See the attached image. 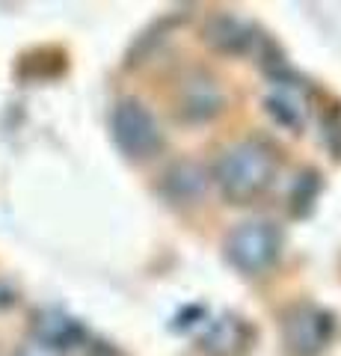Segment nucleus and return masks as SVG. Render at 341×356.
Returning a JSON list of instances; mask_svg holds the SVG:
<instances>
[{"instance_id":"obj_1","label":"nucleus","mask_w":341,"mask_h":356,"mask_svg":"<svg viewBox=\"0 0 341 356\" xmlns=\"http://www.w3.org/2000/svg\"><path fill=\"white\" fill-rule=\"evenodd\" d=\"M279 170V158L264 140H240L228 146L214 163V184L232 205L256 202L267 193Z\"/></svg>"},{"instance_id":"obj_2","label":"nucleus","mask_w":341,"mask_h":356,"mask_svg":"<svg viewBox=\"0 0 341 356\" xmlns=\"http://www.w3.org/2000/svg\"><path fill=\"white\" fill-rule=\"evenodd\" d=\"M226 259L244 276H261L279 261L282 229L270 220H247L226 238Z\"/></svg>"},{"instance_id":"obj_3","label":"nucleus","mask_w":341,"mask_h":356,"mask_svg":"<svg viewBox=\"0 0 341 356\" xmlns=\"http://www.w3.org/2000/svg\"><path fill=\"white\" fill-rule=\"evenodd\" d=\"M110 134H113L119 152L131 161H149L163 149V131L155 113L137 98H122L113 107Z\"/></svg>"},{"instance_id":"obj_4","label":"nucleus","mask_w":341,"mask_h":356,"mask_svg":"<svg viewBox=\"0 0 341 356\" xmlns=\"http://www.w3.org/2000/svg\"><path fill=\"white\" fill-rule=\"evenodd\" d=\"M335 321L317 306H294L282 318V341L291 356H321L333 341Z\"/></svg>"},{"instance_id":"obj_5","label":"nucleus","mask_w":341,"mask_h":356,"mask_svg":"<svg viewBox=\"0 0 341 356\" xmlns=\"http://www.w3.org/2000/svg\"><path fill=\"white\" fill-rule=\"evenodd\" d=\"M172 104H175V116L184 122H211L214 116L223 113L226 92L217 83V77H211L202 69H193L175 83Z\"/></svg>"},{"instance_id":"obj_6","label":"nucleus","mask_w":341,"mask_h":356,"mask_svg":"<svg viewBox=\"0 0 341 356\" xmlns=\"http://www.w3.org/2000/svg\"><path fill=\"white\" fill-rule=\"evenodd\" d=\"M202 42H208L219 54H232V57H247V54L261 57L264 51H270V42L235 15H214L202 27Z\"/></svg>"},{"instance_id":"obj_7","label":"nucleus","mask_w":341,"mask_h":356,"mask_svg":"<svg viewBox=\"0 0 341 356\" xmlns=\"http://www.w3.org/2000/svg\"><path fill=\"white\" fill-rule=\"evenodd\" d=\"M264 107H267V113L276 125L288 131H303L312 110L309 86L303 81H294V77H273V89L264 98Z\"/></svg>"},{"instance_id":"obj_8","label":"nucleus","mask_w":341,"mask_h":356,"mask_svg":"<svg viewBox=\"0 0 341 356\" xmlns=\"http://www.w3.org/2000/svg\"><path fill=\"white\" fill-rule=\"evenodd\" d=\"M249 339L252 332L244 321L238 315H223L208 324V330L199 339V348L208 356H238L249 348Z\"/></svg>"},{"instance_id":"obj_9","label":"nucleus","mask_w":341,"mask_h":356,"mask_svg":"<svg viewBox=\"0 0 341 356\" xmlns=\"http://www.w3.org/2000/svg\"><path fill=\"white\" fill-rule=\"evenodd\" d=\"M33 336H36L39 344H45V348L60 353V350H69L74 344H81L86 339V332L74 318L63 315L57 309H45L33 321Z\"/></svg>"},{"instance_id":"obj_10","label":"nucleus","mask_w":341,"mask_h":356,"mask_svg":"<svg viewBox=\"0 0 341 356\" xmlns=\"http://www.w3.org/2000/svg\"><path fill=\"white\" fill-rule=\"evenodd\" d=\"M208 187V175L199 163L193 161H181L167 170L163 175V196L175 205H193L199 202V196L205 193Z\"/></svg>"},{"instance_id":"obj_11","label":"nucleus","mask_w":341,"mask_h":356,"mask_svg":"<svg viewBox=\"0 0 341 356\" xmlns=\"http://www.w3.org/2000/svg\"><path fill=\"white\" fill-rule=\"evenodd\" d=\"M15 356H60L57 350H51V348H45V344H39V341H30V344H24Z\"/></svg>"},{"instance_id":"obj_12","label":"nucleus","mask_w":341,"mask_h":356,"mask_svg":"<svg viewBox=\"0 0 341 356\" xmlns=\"http://www.w3.org/2000/svg\"><path fill=\"white\" fill-rule=\"evenodd\" d=\"M15 303H18V294H15V288H13V285H6V282H0V312L13 309Z\"/></svg>"},{"instance_id":"obj_13","label":"nucleus","mask_w":341,"mask_h":356,"mask_svg":"<svg viewBox=\"0 0 341 356\" xmlns=\"http://www.w3.org/2000/svg\"><path fill=\"white\" fill-rule=\"evenodd\" d=\"M86 356H125V353H122V350H116L113 344H92Z\"/></svg>"}]
</instances>
